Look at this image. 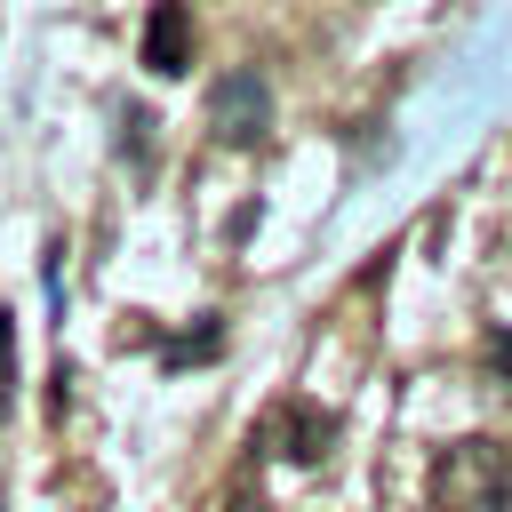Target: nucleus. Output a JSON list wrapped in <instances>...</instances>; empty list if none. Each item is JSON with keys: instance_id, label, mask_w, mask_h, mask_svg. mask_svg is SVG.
<instances>
[{"instance_id": "f257e3e1", "label": "nucleus", "mask_w": 512, "mask_h": 512, "mask_svg": "<svg viewBox=\"0 0 512 512\" xmlns=\"http://www.w3.org/2000/svg\"><path fill=\"white\" fill-rule=\"evenodd\" d=\"M424 488H432V512H512V456L496 440H448Z\"/></svg>"}, {"instance_id": "f03ea898", "label": "nucleus", "mask_w": 512, "mask_h": 512, "mask_svg": "<svg viewBox=\"0 0 512 512\" xmlns=\"http://www.w3.org/2000/svg\"><path fill=\"white\" fill-rule=\"evenodd\" d=\"M208 120H216L224 144H256V136L272 128V88H264L256 72H224V80L208 88Z\"/></svg>"}, {"instance_id": "7ed1b4c3", "label": "nucleus", "mask_w": 512, "mask_h": 512, "mask_svg": "<svg viewBox=\"0 0 512 512\" xmlns=\"http://www.w3.org/2000/svg\"><path fill=\"white\" fill-rule=\"evenodd\" d=\"M264 448L288 456V464H320V456L336 448V416L312 408V400H280V408L264 416Z\"/></svg>"}, {"instance_id": "20e7f679", "label": "nucleus", "mask_w": 512, "mask_h": 512, "mask_svg": "<svg viewBox=\"0 0 512 512\" xmlns=\"http://www.w3.org/2000/svg\"><path fill=\"white\" fill-rule=\"evenodd\" d=\"M144 72H160V80L192 72V16H184V0L152 8V24H144Z\"/></svg>"}, {"instance_id": "39448f33", "label": "nucleus", "mask_w": 512, "mask_h": 512, "mask_svg": "<svg viewBox=\"0 0 512 512\" xmlns=\"http://www.w3.org/2000/svg\"><path fill=\"white\" fill-rule=\"evenodd\" d=\"M224 344V328L208 320V328H192V336H176V344H160V368H184V360H208Z\"/></svg>"}, {"instance_id": "423d86ee", "label": "nucleus", "mask_w": 512, "mask_h": 512, "mask_svg": "<svg viewBox=\"0 0 512 512\" xmlns=\"http://www.w3.org/2000/svg\"><path fill=\"white\" fill-rule=\"evenodd\" d=\"M16 392V312H0V408Z\"/></svg>"}, {"instance_id": "0eeeda50", "label": "nucleus", "mask_w": 512, "mask_h": 512, "mask_svg": "<svg viewBox=\"0 0 512 512\" xmlns=\"http://www.w3.org/2000/svg\"><path fill=\"white\" fill-rule=\"evenodd\" d=\"M488 368H504V376H512V328H504V336H488Z\"/></svg>"}, {"instance_id": "6e6552de", "label": "nucleus", "mask_w": 512, "mask_h": 512, "mask_svg": "<svg viewBox=\"0 0 512 512\" xmlns=\"http://www.w3.org/2000/svg\"><path fill=\"white\" fill-rule=\"evenodd\" d=\"M224 512H272V504H264L256 488H232V504H224Z\"/></svg>"}]
</instances>
